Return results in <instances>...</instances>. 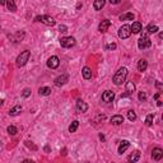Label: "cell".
Masks as SVG:
<instances>
[{
  "mask_svg": "<svg viewBox=\"0 0 163 163\" xmlns=\"http://www.w3.org/2000/svg\"><path fill=\"white\" fill-rule=\"evenodd\" d=\"M126 75H127V69L126 68H124V66L120 68V69L116 72V74L114 75V78H112V82H114L116 85H121L124 82H125Z\"/></svg>",
  "mask_w": 163,
  "mask_h": 163,
  "instance_id": "6da1fadb",
  "label": "cell"
},
{
  "mask_svg": "<svg viewBox=\"0 0 163 163\" xmlns=\"http://www.w3.org/2000/svg\"><path fill=\"white\" fill-rule=\"evenodd\" d=\"M29 57H31V51H28V50H26V51L20 52L18 55V57H17V65L18 66H24L26 64H27V61L29 60Z\"/></svg>",
  "mask_w": 163,
  "mask_h": 163,
  "instance_id": "7a4b0ae2",
  "label": "cell"
},
{
  "mask_svg": "<svg viewBox=\"0 0 163 163\" xmlns=\"http://www.w3.org/2000/svg\"><path fill=\"white\" fill-rule=\"evenodd\" d=\"M34 20H36V22H42L43 24L50 26V27H52V26L56 24V20L50 16H38L34 18Z\"/></svg>",
  "mask_w": 163,
  "mask_h": 163,
  "instance_id": "3957f363",
  "label": "cell"
},
{
  "mask_svg": "<svg viewBox=\"0 0 163 163\" xmlns=\"http://www.w3.org/2000/svg\"><path fill=\"white\" fill-rule=\"evenodd\" d=\"M152 46V41H150V38L147 36V34H143L140 38H139L138 41V47L140 50H145L148 49V47Z\"/></svg>",
  "mask_w": 163,
  "mask_h": 163,
  "instance_id": "277c9868",
  "label": "cell"
},
{
  "mask_svg": "<svg viewBox=\"0 0 163 163\" xmlns=\"http://www.w3.org/2000/svg\"><path fill=\"white\" fill-rule=\"evenodd\" d=\"M130 34H131V29H130L129 24H124L122 27L118 29V37L125 40V38H129Z\"/></svg>",
  "mask_w": 163,
  "mask_h": 163,
  "instance_id": "5b68a950",
  "label": "cell"
},
{
  "mask_svg": "<svg viewBox=\"0 0 163 163\" xmlns=\"http://www.w3.org/2000/svg\"><path fill=\"white\" fill-rule=\"evenodd\" d=\"M60 45L65 47V49H70V47H73L74 45H75V38L74 37H63L60 40Z\"/></svg>",
  "mask_w": 163,
  "mask_h": 163,
  "instance_id": "8992f818",
  "label": "cell"
},
{
  "mask_svg": "<svg viewBox=\"0 0 163 163\" xmlns=\"http://www.w3.org/2000/svg\"><path fill=\"white\" fill-rule=\"evenodd\" d=\"M55 85L56 87H61V85L66 84L68 82H69V75L68 74H61V75H59L57 78H55Z\"/></svg>",
  "mask_w": 163,
  "mask_h": 163,
  "instance_id": "52a82bcc",
  "label": "cell"
},
{
  "mask_svg": "<svg viewBox=\"0 0 163 163\" xmlns=\"http://www.w3.org/2000/svg\"><path fill=\"white\" fill-rule=\"evenodd\" d=\"M59 65H60V60H59L57 56H51V57H49V60H47V66H49L50 69H56Z\"/></svg>",
  "mask_w": 163,
  "mask_h": 163,
  "instance_id": "ba28073f",
  "label": "cell"
},
{
  "mask_svg": "<svg viewBox=\"0 0 163 163\" xmlns=\"http://www.w3.org/2000/svg\"><path fill=\"white\" fill-rule=\"evenodd\" d=\"M114 99H115V93H114V92H111V91L103 92V94H102V101H103V102L111 103Z\"/></svg>",
  "mask_w": 163,
  "mask_h": 163,
  "instance_id": "9c48e42d",
  "label": "cell"
},
{
  "mask_svg": "<svg viewBox=\"0 0 163 163\" xmlns=\"http://www.w3.org/2000/svg\"><path fill=\"white\" fill-rule=\"evenodd\" d=\"M162 157H163V150L161 149V148H154L153 152H152V158L156 162H158V161H161L162 159Z\"/></svg>",
  "mask_w": 163,
  "mask_h": 163,
  "instance_id": "30bf717a",
  "label": "cell"
},
{
  "mask_svg": "<svg viewBox=\"0 0 163 163\" xmlns=\"http://www.w3.org/2000/svg\"><path fill=\"white\" fill-rule=\"evenodd\" d=\"M110 26H111V20H108V19H105V20H102V22L99 23V26H98V29H99V32H102V33H105L106 31L110 28Z\"/></svg>",
  "mask_w": 163,
  "mask_h": 163,
  "instance_id": "8fae6325",
  "label": "cell"
},
{
  "mask_svg": "<svg viewBox=\"0 0 163 163\" xmlns=\"http://www.w3.org/2000/svg\"><path fill=\"white\" fill-rule=\"evenodd\" d=\"M139 158H140V152H139V150H135V152H133L127 157V161H129V163H136L139 161Z\"/></svg>",
  "mask_w": 163,
  "mask_h": 163,
  "instance_id": "7c38bea8",
  "label": "cell"
},
{
  "mask_svg": "<svg viewBox=\"0 0 163 163\" xmlns=\"http://www.w3.org/2000/svg\"><path fill=\"white\" fill-rule=\"evenodd\" d=\"M76 110H78L79 112H87V110H88V105L84 102V101L78 99V101H76Z\"/></svg>",
  "mask_w": 163,
  "mask_h": 163,
  "instance_id": "4fadbf2b",
  "label": "cell"
},
{
  "mask_svg": "<svg viewBox=\"0 0 163 163\" xmlns=\"http://www.w3.org/2000/svg\"><path fill=\"white\" fill-rule=\"evenodd\" d=\"M130 29H131L133 33H140L143 31V26H141L140 22H134L133 26H130Z\"/></svg>",
  "mask_w": 163,
  "mask_h": 163,
  "instance_id": "5bb4252c",
  "label": "cell"
},
{
  "mask_svg": "<svg viewBox=\"0 0 163 163\" xmlns=\"http://www.w3.org/2000/svg\"><path fill=\"white\" fill-rule=\"evenodd\" d=\"M130 147V143L127 140H122V141H120V145H118V149H117V152L118 154H122L125 150L127 149V148Z\"/></svg>",
  "mask_w": 163,
  "mask_h": 163,
  "instance_id": "9a60e30c",
  "label": "cell"
},
{
  "mask_svg": "<svg viewBox=\"0 0 163 163\" xmlns=\"http://www.w3.org/2000/svg\"><path fill=\"white\" fill-rule=\"evenodd\" d=\"M111 124H114V125H121V124L124 122V116H121V115H115V116L111 117Z\"/></svg>",
  "mask_w": 163,
  "mask_h": 163,
  "instance_id": "2e32d148",
  "label": "cell"
},
{
  "mask_svg": "<svg viewBox=\"0 0 163 163\" xmlns=\"http://www.w3.org/2000/svg\"><path fill=\"white\" fill-rule=\"evenodd\" d=\"M82 74H83V78L87 79V80H89V79L92 78V70H91V68L84 66V68H83V70H82Z\"/></svg>",
  "mask_w": 163,
  "mask_h": 163,
  "instance_id": "e0dca14e",
  "label": "cell"
},
{
  "mask_svg": "<svg viewBox=\"0 0 163 163\" xmlns=\"http://www.w3.org/2000/svg\"><path fill=\"white\" fill-rule=\"evenodd\" d=\"M105 4H106L105 0H96V1L93 3V8H94V10H101L103 7H105Z\"/></svg>",
  "mask_w": 163,
  "mask_h": 163,
  "instance_id": "ac0fdd59",
  "label": "cell"
},
{
  "mask_svg": "<svg viewBox=\"0 0 163 163\" xmlns=\"http://www.w3.org/2000/svg\"><path fill=\"white\" fill-rule=\"evenodd\" d=\"M20 111H22V106L17 105V106H14L13 108L9 110V115H10V116H17V115H18Z\"/></svg>",
  "mask_w": 163,
  "mask_h": 163,
  "instance_id": "d6986e66",
  "label": "cell"
},
{
  "mask_svg": "<svg viewBox=\"0 0 163 163\" xmlns=\"http://www.w3.org/2000/svg\"><path fill=\"white\" fill-rule=\"evenodd\" d=\"M147 68H148L147 60H144V59L139 60V63H138V70L139 72H144V70H147Z\"/></svg>",
  "mask_w": 163,
  "mask_h": 163,
  "instance_id": "ffe728a7",
  "label": "cell"
},
{
  "mask_svg": "<svg viewBox=\"0 0 163 163\" xmlns=\"http://www.w3.org/2000/svg\"><path fill=\"white\" fill-rule=\"evenodd\" d=\"M158 27H157V26H153V24H149L147 27V29H145V33L147 34H153V33H156V32H158ZM144 33V34H145Z\"/></svg>",
  "mask_w": 163,
  "mask_h": 163,
  "instance_id": "44dd1931",
  "label": "cell"
},
{
  "mask_svg": "<svg viewBox=\"0 0 163 163\" xmlns=\"http://www.w3.org/2000/svg\"><path fill=\"white\" fill-rule=\"evenodd\" d=\"M135 91V84H134V82H127L126 83V92H127V94H133V92Z\"/></svg>",
  "mask_w": 163,
  "mask_h": 163,
  "instance_id": "7402d4cb",
  "label": "cell"
},
{
  "mask_svg": "<svg viewBox=\"0 0 163 163\" xmlns=\"http://www.w3.org/2000/svg\"><path fill=\"white\" fill-rule=\"evenodd\" d=\"M135 18V16L133 13H125L120 16V20H133Z\"/></svg>",
  "mask_w": 163,
  "mask_h": 163,
  "instance_id": "603a6c76",
  "label": "cell"
},
{
  "mask_svg": "<svg viewBox=\"0 0 163 163\" xmlns=\"http://www.w3.org/2000/svg\"><path fill=\"white\" fill-rule=\"evenodd\" d=\"M5 5H7V8L9 9L10 11H16L17 10V5H16V3L13 1V0H9V1H7L5 3Z\"/></svg>",
  "mask_w": 163,
  "mask_h": 163,
  "instance_id": "cb8c5ba5",
  "label": "cell"
},
{
  "mask_svg": "<svg viewBox=\"0 0 163 163\" xmlns=\"http://www.w3.org/2000/svg\"><path fill=\"white\" fill-rule=\"evenodd\" d=\"M41 96H49V94H51V89H50L49 87H41L40 89H38Z\"/></svg>",
  "mask_w": 163,
  "mask_h": 163,
  "instance_id": "d4e9b609",
  "label": "cell"
},
{
  "mask_svg": "<svg viewBox=\"0 0 163 163\" xmlns=\"http://www.w3.org/2000/svg\"><path fill=\"white\" fill-rule=\"evenodd\" d=\"M78 126H79V121H73L72 124H70V126H69V131L70 133H75L76 131V129H78Z\"/></svg>",
  "mask_w": 163,
  "mask_h": 163,
  "instance_id": "484cf974",
  "label": "cell"
},
{
  "mask_svg": "<svg viewBox=\"0 0 163 163\" xmlns=\"http://www.w3.org/2000/svg\"><path fill=\"white\" fill-rule=\"evenodd\" d=\"M153 118H154V114H149L145 118V125L147 126H150L153 124Z\"/></svg>",
  "mask_w": 163,
  "mask_h": 163,
  "instance_id": "4316f807",
  "label": "cell"
},
{
  "mask_svg": "<svg viewBox=\"0 0 163 163\" xmlns=\"http://www.w3.org/2000/svg\"><path fill=\"white\" fill-rule=\"evenodd\" d=\"M17 133H18V129H17L16 126H13V125H10V126H8V134L9 135H16Z\"/></svg>",
  "mask_w": 163,
  "mask_h": 163,
  "instance_id": "83f0119b",
  "label": "cell"
},
{
  "mask_svg": "<svg viewBox=\"0 0 163 163\" xmlns=\"http://www.w3.org/2000/svg\"><path fill=\"white\" fill-rule=\"evenodd\" d=\"M127 118H129L130 121H135V120H136V114H135V111L130 110V111L127 112Z\"/></svg>",
  "mask_w": 163,
  "mask_h": 163,
  "instance_id": "f1b7e54d",
  "label": "cell"
},
{
  "mask_svg": "<svg viewBox=\"0 0 163 163\" xmlns=\"http://www.w3.org/2000/svg\"><path fill=\"white\" fill-rule=\"evenodd\" d=\"M22 96L24 97V98H27V97H29V96H31V89H28V88L23 89V92H22Z\"/></svg>",
  "mask_w": 163,
  "mask_h": 163,
  "instance_id": "f546056e",
  "label": "cell"
},
{
  "mask_svg": "<svg viewBox=\"0 0 163 163\" xmlns=\"http://www.w3.org/2000/svg\"><path fill=\"white\" fill-rule=\"evenodd\" d=\"M138 97H139V99H140V101H145V99H147V93L141 91V92H139V96Z\"/></svg>",
  "mask_w": 163,
  "mask_h": 163,
  "instance_id": "4dcf8cb0",
  "label": "cell"
},
{
  "mask_svg": "<svg viewBox=\"0 0 163 163\" xmlns=\"http://www.w3.org/2000/svg\"><path fill=\"white\" fill-rule=\"evenodd\" d=\"M156 87H157V89H158L159 92H161V91L163 89V85H162V83H161V82H158V80L156 82Z\"/></svg>",
  "mask_w": 163,
  "mask_h": 163,
  "instance_id": "1f68e13d",
  "label": "cell"
},
{
  "mask_svg": "<svg viewBox=\"0 0 163 163\" xmlns=\"http://www.w3.org/2000/svg\"><path fill=\"white\" fill-rule=\"evenodd\" d=\"M116 43H110V45H107V46H106V49H107V50H115V49H116Z\"/></svg>",
  "mask_w": 163,
  "mask_h": 163,
  "instance_id": "d6a6232c",
  "label": "cell"
},
{
  "mask_svg": "<svg viewBox=\"0 0 163 163\" xmlns=\"http://www.w3.org/2000/svg\"><path fill=\"white\" fill-rule=\"evenodd\" d=\"M59 31H60V32H66L68 27H66V26H64V24H60V26H59Z\"/></svg>",
  "mask_w": 163,
  "mask_h": 163,
  "instance_id": "836d02e7",
  "label": "cell"
},
{
  "mask_svg": "<svg viewBox=\"0 0 163 163\" xmlns=\"http://www.w3.org/2000/svg\"><path fill=\"white\" fill-rule=\"evenodd\" d=\"M120 0H111V4H118Z\"/></svg>",
  "mask_w": 163,
  "mask_h": 163,
  "instance_id": "e575fe53",
  "label": "cell"
},
{
  "mask_svg": "<svg viewBox=\"0 0 163 163\" xmlns=\"http://www.w3.org/2000/svg\"><path fill=\"white\" fill-rule=\"evenodd\" d=\"M22 163H34V162L33 161H29V159H24Z\"/></svg>",
  "mask_w": 163,
  "mask_h": 163,
  "instance_id": "d590c367",
  "label": "cell"
},
{
  "mask_svg": "<svg viewBox=\"0 0 163 163\" xmlns=\"http://www.w3.org/2000/svg\"><path fill=\"white\" fill-rule=\"evenodd\" d=\"M158 98H159V92H158V93L154 94V99H158Z\"/></svg>",
  "mask_w": 163,
  "mask_h": 163,
  "instance_id": "8d00e7d4",
  "label": "cell"
},
{
  "mask_svg": "<svg viewBox=\"0 0 163 163\" xmlns=\"http://www.w3.org/2000/svg\"><path fill=\"white\" fill-rule=\"evenodd\" d=\"M3 103H4V102H3V99H0V105H3Z\"/></svg>",
  "mask_w": 163,
  "mask_h": 163,
  "instance_id": "74e56055",
  "label": "cell"
}]
</instances>
